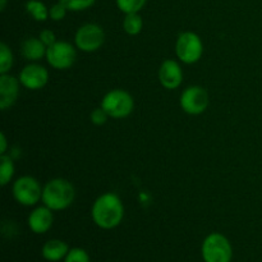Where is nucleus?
Segmentation results:
<instances>
[{"instance_id": "nucleus-6", "label": "nucleus", "mask_w": 262, "mask_h": 262, "mask_svg": "<svg viewBox=\"0 0 262 262\" xmlns=\"http://www.w3.org/2000/svg\"><path fill=\"white\" fill-rule=\"evenodd\" d=\"M42 189L43 187H41L40 182L33 177H19L13 183V199L22 206H36L42 200Z\"/></svg>"}, {"instance_id": "nucleus-11", "label": "nucleus", "mask_w": 262, "mask_h": 262, "mask_svg": "<svg viewBox=\"0 0 262 262\" xmlns=\"http://www.w3.org/2000/svg\"><path fill=\"white\" fill-rule=\"evenodd\" d=\"M159 82L166 90H176L183 82V69L174 59H166L159 68Z\"/></svg>"}, {"instance_id": "nucleus-9", "label": "nucleus", "mask_w": 262, "mask_h": 262, "mask_svg": "<svg viewBox=\"0 0 262 262\" xmlns=\"http://www.w3.org/2000/svg\"><path fill=\"white\" fill-rule=\"evenodd\" d=\"M210 97L201 86H189L183 90L179 97L181 109L188 115H201L209 106Z\"/></svg>"}, {"instance_id": "nucleus-2", "label": "nucleus", "mask_w": 262, "mask_h": 262, "mask_svg": "<svg viewBox=\"0 0 262 262\" xmlns=\"http://www.w3.org/2000/svg\"><path fill=\"white\" fill-rule=\"evenodd\" d=\"M76 189L73 184L64 178H54L43 186L42 204L53 211L66 210L73 204Z\"/></svg>"}, {"instance_id": "nucleus-3", "label": "nucleus", "mask_w": 262, "mask_h": 262, "mask_svg": "<svg viewBox=\"0 0 262 262\" xmlns=\"http://www.w3.org/2000/svg\"><path fill=\"white\" fill-rule=\"evenodd\" d=\"M100 106L113 119H124L135 110V99L125 90L114 89L104 95Z\"/></svg>"}, {"instance_id": "nucleus-22", "label": "nucleus", "mask_w": 262, "mask_h": 262, "mask_svg": "<svg viewBox=\"0 0 262 262\" xmlns=\"http://www.w3.org/2000/svg\"><path fill=\"white\" fill-rule=\"evenodd\" d=\"M68 12L69 10L67 9L66 5L58 0L55 4H53L50 8H49V18H50L51 20L59 22V20H63L64 18H66L67 13Z\"/></svg>"}, {"instance_id": "nucleus-24", "label": "nucleus", "mask_w": 262, "mask_h": 262, "mask_svg": "<svg viewBox=\"0 0 262 262\" xmlns=\"http://www.w3.org/2000/svg\"><path fill=\"white\" fill-rule=\"evenodd\" d=\"M109 115H107V113L105 112L104 109H102L101 106L96 107V109H94L91 112V114H90V120H91L92 124L95 125H104L106 124L107 119H109Z\"/></svg>"}, {"instance_id": "nucleus-23", "label": "nucleus", "mask_w": 262, "mask_h": 262, "mask_svg": "<svg viewBox=\"0 0 262 262\" xmlns=\"http://www.w3.org/2000/svg\"><path fill=\"white\" fill-rule=\"evenodd\" d=\"M64 262H91L90 261V256L83 248H72L69 250L68 255L64 258Z\"/></svg>"}, {"instance_id": "nucleus-21", "label": "nucleus", "mask_w": 262, "mask_h": 262, "mask_svg": "<svg viewBox=\"0 0 262 262\" xmlns=\"http://www.w3.org/2000/svg\"><path fill=\"white\" fill-rule=\"evenodd\" d=\"M66 5L69 12H82L90 9L96 3V0H59Z\"/></svg>"}, {"instance_id": "nucleus-25", "label": "nucleus", "mask_w": 262, "mask_h": 262, "mask_svg": "<svg viewBox=\"0 0 262 262\" xmlns=\"http://www.w3.org/2000/svg\"><path fill=\"white\" fill-rule=\"evenodd\" d=\"M38 37H40V40L42 41V42L45 43L48 48H49V46L53 45V43H55L56 41H58V40H56L55 33H54L51 30H48V28H45V30L41 31V32L38 33Z\"/></svg>"}, {"instance_id": "nucleus-26", "label": "nucleus", "mask_w": 262, "mask_h": 262, "mask_svg": "<svg viewBox=\"0 0 262 262\" xmlns=\"http://www.w3.org/2000/svg\"><path fill=\"white\" fill-rule=\"evenodd\" d=\"M7 148H8L7 137H5V133L2 132L0 133V155L7 154Z\"/></svg>"}, {"instance_id": "nucleus-17", "label": "nucleus", "mask_w": 262, "mask_h": 262, "mask_svg": "<svg viewBox=\"0 0 262 262\" xmlns=\"http://www.w3.org/2000/svg\"><path fill=\"white\" fill-rule=\"evenodd\" d=\"M143 28V19L140 13H129L125 14L123 19V30L127 35L137 36L140 35Z\"/></svg>"}, {"instance_id": "nucleus-20", "label": "nucleus", "mask_w": 262, "mask_h": 262, "mask_svg": "<svg viewBox=\"0 0 262 262\" xmlns=\"http://www.w3.org/2000/svg\"><path fill=\"white\" fill-rule=\"evenodd\" d=\"M118 9L124 14L140 13L145 8L147 0H115Z\"/></svg>"}, {"instance_id": "nucleus-18", "label": "nucleus", "mask_w": 262, "mask_h": 262, "mask_svg": "<svg viewBox=\"0 0 262 262\" xmlns=\"http://www.w3.org/2000/svg\"><path fill=\"white\" fill-rule=\"evenodd\" d=\"M15 173V166L13 163V159L8 156L7 154L0 155V184L2 187L8 186L13 179Z\"/></svg>"}, {"instance_id": "nucleus-5", "label": "nucleus", "mask_w": 262, "mask_h": 262, "mask_svg": "<svg viewBox=\"0 0 262 262\" xmlns=\"http://www.w3.org/2000/svg\"><path fill=\"white\" fill-rule=\"evenodd\" d=\"M204 42L197 33L192 31L179 33L176 41V55L182 63L188 66L197 63L204 55Z\"/></svg>"}, {"instance_id": "nucleus-19", "label": "nucleus", "mask_w": 262, "mask_h": 262, "mask_svg": "<svg viewBox=\"0 0 262 262\" xmlns=\"http://www.w3.org/2000/svg\"><path fill=\"white\" fill-rule=\"evenodd\" d=\"M14 63L12 50L5 42L0 43V74L9 73Z\"/></svg>"}, {"instance_id": "nucleus-7", "label": "nucleus", "mask_w": 262, "mask_h": 262, "mask_svg": "<svg viewBox=\"0 0 262 262\" xmlns=\"http://www.w3.org/2000/svg\"><path fill=\"white\" fill-rule=\"evenodd\" d=\"M105 42V31L97 23H86L77 30L74 45L83 53H95Z\"/></svg>"}, {"instance_id": "nucleus-13", "label": "nucleus", "mask_w": 262, "mask_h": 262, "mask_svg": "<svg viewBox=\"0 0 262 262\" xmlns=\"http://www.w3.org/2000/svg\"><path fill=\"white\" fill-rule=\"evenodd\" d=\"M54 223V215L53 210L49 209L48 206L42 205V206H37L31 211L28 215L27 224L28 228L32 230L35 234H43V233L49 232L53 227Z\"/></svg>"}, {"instance_id": "nucleus-10", "label": "nucleus", "mask_w": 262, "mask_h": 262, "mask_svg": "<svg viewBox=\"0 0 262 262\" xmlns=\"http://www.w3.org/2000/svg\"><path fill=\"white\" fill-rule=\"evenodd\" d=\"M18 79L20 86L31 91L43 89L49 82V72L43 66L38 63H30L19 72Z\"/></svg>"}, {"instance_id": "nucleus-4", "label": "nucleus", "mask_w": 262, "mask_h": 262, "mask_svg": "<svg viewBox=\"0 0 262 262\" xmlns=\"http://www.w3.org/2000/svg\"><path fill=\"white\" fill-rule=\"evenodd\" d=\"M201 255L205 262H232L233 248L222 233H211L202 242Z\"/></svg>"}, {"instance_id": "nucleus-12", "label": "nucleus", "mask_w": 262, "mask_h": 262, "mask_svg": "<svg viewBox=\"0 0 262 262\" xmlns=\"http://www.w3.org/2000/svg\"><path fill=\"white\" fill-rule=\"evenodd\" d=\"M19 79L12 74H0V109L7 110L15 104L19 95Z\"/></svg>"}, {"instance_id": "nucleus-1", "label": "nucleus", "mask_w": 262, "mask_h": 262, "mask_svg": "<svg viewBox=\"0 0 262 262\" xmlns=\"http://www.w3.org/2000/svg\"><path fill=\"white\" fill-rule=\"evenodd\" d=\"M91 217L95 224L101 229H114L123 222L124 205L118 194L113 192L102 193L92 205Z\"/></svg>"}, {"instance_id": "nucleus-16", "label": "nucleus", "mask_w": 262, "mask_h": 262, "mask_svg": "<svg viewBox=\"0 0 262 262\" xmlns=\"http://www.w3.org/2000/svg\"><path fill=\"white\" fill-rule=\"evenodd\" d=\"M25 8L27 14L36 22H45L49 19V8L41 0H27Z\"/></svg>"}, {"instance_id": "nucleus-14", "label": "nucleus", "mask_w": 262, "mask_h": 262, "mask_svg": "<svg viewBox=\"0 0 262 262\" xmlns=\"http://www.w3.org/2000/svg\"><path fill=\"white\" fill-rule=\"evenodd\" d=\"M20 51H22V55L26 60L36 63L42 58H46L48 46L40 40V37H33L32 36V37H28L23 41Z\"/></svg>"}, {"instance_id": "nucleus-27", "label": "nucleus", "mask_w": 262, "mask_h": 262, "mask_svg": "<svg viewBox=\"0 0 262 262\" xmlns=\"http://www.w3.org/2000/svg\"><path fill=\"white\" fill-rule=\"evenodd\" d=\"M7 4L8 0H0V10H2V12H4L5 8H7Z\"/></svg>"}, {"instance_id": "nucleus-8", "label": "nucleus", "mask_w": 262, "mask_h": 262, "mask_svg": "<svg viewBox=\"0 0 262 262\" xmlns=\"http://www.w3.org/2000/svg\"><path fill=\"white\" fill-rule=\"evenodd\" d=\"M77 48L67 41H56L49 46L46 51V61L56 71H67L72 68L77 59Z\"/></svg>"}, {"instance_id": "nucleus-15", "label": "nucleus", "mask_w": 262, "mask_h": 262, "mask_svg": "<svg viewBox=\"0 0 262 262\" xmlns=\"http://www.w3.org/2000/svg\"><path fill=\"white\" fill-rule=\"evenodd\" d=\"M69 252V247L64 241L61 239H50L42 246V257L46 261L58 262L67 257Z\"/></svg>"}]
</instances>
